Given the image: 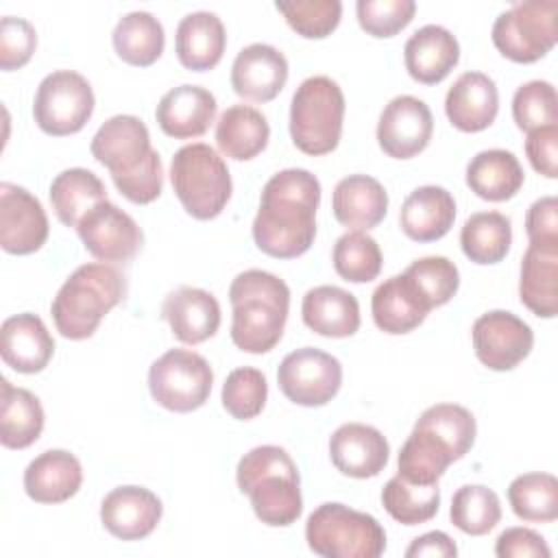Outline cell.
Listing matches in <instances>:
<instances>
[{
  "instance_id": "6da1fadb",
  "label": "cell",
  "mask_w": 558,
  "mask_h": 558,
  "mask_svg": "<svg viewBox=\"0 0 558 558\" xmlns=\"http://www.w3.org/2000/svg\"><path fill=\"white\" fill-rule=\"evenodd\" d=\"M320 181L303 168L272 174L253 220L255 246L277 259H294L310 251L316 238Z\"/></svg>"
},
{
  "instance_id": "7a4b0ae2",
  "label": "cell",
  "mask_w": 558,
  "mask_h": 558,
  "mask_svg": "<svg viewBox=\"0 0 558 558\" xmlns=\"http://www.w3.org/2000/svg\"><path fill=\"white\" fill-rule=\"evenodd\" d=\"M92 157L102 163L118 192L135 205L153 203L163 190L159 153L150 146V133L137 116L109 118L92 137Z\"/></svg>"
},
{
  "instance_id": "3957f363",
  "label": "cell",
  "mask_w": 558,
  "mask_h": 558,
  "mask_svg": "<svg viewBox=\"0 0 558 558\" xmlns=\"http://www.w3.org/2000/svg\"><path fill=\"white\" fill-rule=\"evenodd\" d=\"M233 307L231 340L244 353H268L283 336L290 310V288L272 272L251 268L229 286Z\"/></svg>"
},
{
  "instance_id": "277c9868",
  "label": "cell",
  "mask_w": 558,
  "mask_h": 558,
  "mask_svg": "<svg viewBox=\"0 0 558 558\" xmlns=\"http://www.w3.org/2000/svg\"><path fill=\"white\" fill-rule=\"evenodd\" d=\"M240 493L248 495L255 517L270 527L292 525L303 512L299 469L279 445H259L235 469Z\"/></svg>"
},
{
  "instance_id": "5b68a950",
  "label": "cell",
  "mask_w": 558,
  "mask_h": 558,
  "mask_svg": "<svg viewBox=\"0 0 558 558\" xmlns=\"http://www.w3.org/2000/svg\"><path fill=\"white\" fill-rule=\"evenodd\" d=\"M122 272L105 262L78 266L52 299L50 314L57 331L70 340L94 336L100 320L124 299Z\"/></svg>"
},
{
  "instance_id": "8992f818",
  "label": "cell",
  "mask_w": 558,
  "mask_h": 558,
  "mask_svg": "<svg viewBox=\"0 0 558 558\" xmlns=\"http://www.w3.org/2000/svg\"><path fill=\"white\" fill-rule=\"evenodd\" d=\"M170 183L183 209L196 220L220 216L233 190L225 159L203 142L187 144L174 153Z\"/></svg>"
},
{
  "instance_id": "52a82bcc",
  "label": "cell",
  "mask_w": 558,
  "mask_h": 558,
  "mask_svg": "<svg viewBox=\"0 0 558 558\" xmlns=\"http://www.w3.org/2000/svg\"><path fill=\"white\" fill-rule=\"evenodd\" d=\"M305 541L323 558H379L386 551L381 523L338 501L320 504L307 517Z\"/></svg>"
},
{
  "instance_id": "ba28073f",
  "label": "cell",
  "mask_w": 558,
  "mask_h": 558,
  "mask_svg": "<svg viewBox=\"0 0 558 558\" xmlns=\"http://www.w3.org/2000/svg\"><path fill=\"white\" fill-rule=\"evenodd\" d=\"M344 94L340 85L323 74L305 78L290 102V137L305 155L336 150L342 135Z\"/></svg>"
},
{
  "instance_id": "9c48e42d",
  "label": "cell",
  "mask_w": 558,
  "mask_h": 558,
  "mask_svg": "<svg viewBox=\"0 0 558 558\" xmlns=\"http://www.w3.org/2000/svg\"><path fill=\"white\" fill-rule=\"evenodd\" d=\"M556 0L517 2L499 13L493 24L495 48L514 63H534L543 59L558 41Z\"/></svg>"
},
{
  "instance_id": "30bf717a",
  "label": "cell",
  "mask_w": 558,
  "mask_h": 558,
  "mask_svg": "<svg viewBox=\"0 0 558 558\" xmlns=\"http://www.w3.org/2000/svg\"><path fill=\"white\" fill-rule=\"evenodd\" d=\"M214 371L209 362L190 349H170L148 371V390L155 403L170 412H194L211 395Z\"/></svg>"
},
{
  "instance_id": "8fae6325",
  "label": "cell",
  "mask_w": 558,
  "mask_h": 558,
  "mask_svg": "<svg viewBox=\"0 0 558 558\" xmlns=\"http://www.w3.org/2000/svg\"><path fill=\"white\" fill-rule=\"evenodd\" d=\"M94 113V92L85 76L72 70L50 72L37 87L33 118L54 137L78 133Z\"/></svg>"
},
{
  "instance_id": "7c38bea8",
  "label": "cell",
  "mask_w": 558,
  "mask_h": 558,
  "mask_svg": "<svg viewBox=\"0 0 558 558\" xmlns=\"http://www.w3.org/2000/svg\"><path fill=\"white\" fill-rule=\"evenodd\" d=\"M277 384L288 401L305 408H318L338 395L342 386V366L331 353L303 347L281 360L277 368Z\"/></svg>"
},
{
  "instance_id": "4fadbf2b",
  "label": "cell",
  "mask_w": 558,
  "mask_h": 558,
  "mask_svg": "<svg viewBox=\"0 0 558 558\" xmlns=\"http://www.w3.org/2000/svg\"><path fill=\"white\" fill-rule=\"evenodd\" d=\"M477 360L490 371H512L534 347L530 325L512 312L493 310L482 314L471 329Z\"/></svg>"
},
{
  "instance_id": "5bb4252c",
  "label": "cell",
  "mask_w": 558,
  "mask_h": 558,
  "mask_svg": "<svg viewBox=\"0 0 558 558\" xmlns=\"http://www.w3.org/2000/svg\"><path fill=\"white\" fill-rule=\"evenodd\" d=\"M76 233L85 251L98 262H129L144 242L137 222L111 201L92 207L76 225Z\"/></svg>"
},
{
  "instance_id": "9a60e30c",
  "label": "cell",
  "mask_w": 558,
  "mask_h": 558,
  "mask_svg": "<svg viewBox=\"0 0 558 558\" xmlns=\"http://www.w3.org/2000/svg\"><path fill=\"white\" fill-rule=\"evenodd\" d=\"M434 133L429 107L410 94L395 96L377 122V144L392 159H412L423 153Z\"/></svg>"
},
{
  "instance_id": "2e32d148",
  "label": "cell",
  "mask_w": 558,
  "mask_h": 558,
  "mask_svg": "<svg viewBox=\"0 0 558 558\" xmlns=\"http://www.w3.org/2000/svg\"><path fill=\"white\" fill-rule=\"evenodd\" d=\"M48 216L26 187L0 183V246L11 255H31L48 240Z\"/></svg>"
},
{
  "instance_id": "e0dca14e",
  "label": "cell",
  "mask_w": 558,
  "mask_h": 558,
  "mask_svg": "<svg viewBox=\"0 0 558 558\" xmlns=\"http://www.w3.org/2000/svg\"><path fill=\"white\" fill-rule=\"evenodd\" d=\"M329 456L342 475L366 480L386 469L390 445L373 425L344 423L329 438Z\"/></svg>"
},
{
  "instance_id": "ac0fdd59",
  "label": "cell",
  "mask_w": 558,
  "mask_h": 558,
  "mask_svg": "<svg viewBox=\"0 0 558 558\" xmlns=\"http://www.w3.org/2000/svg\"><path fill=\"white\" fill-rule=\"evenodd\" d=\"M161 514L159 497L144 486H118L100 504L105 530L120 541L146 538L161 521Z\"/></svg>"
},
{
  "instance_id": "d6986e66",
  "label": "cell",
  "mask_w": 558,
  "mask_h": 558,
  "mask_svg": "<svg viewBox=\"0 0 558 558\" xmlns=\"http://www.w3.org/2000/svg\"><path fill=\"white\" fill-rule=\"evenodd\" d=\"M288 81V61L283 52L268 44L242 48L231 65V87L240 98L268 102L279 96Z\"/></svg>"
},
{
  "instance_id": "ffe728a7",
  "label": "cell",
  "mask_w": 558,
  "mask_h": 558,
  "mask_svg": "<svg viewBox=\"0 0 558 558\" xmlns=\"http://www.w3.org/2000/svg\"><path fill=\"white\" fill-rule=\"evenodd\" d=\"M497 111V85L484 72L460 74L445 96V113L462 133H480L488 129L495 122Z\"/></svg>"
},
{
  "instance_id": "44dd1931",
  "label": "cell",
  "mask_w": 558,
  "mask_h": 558,
  "mask_svg": "<svg viewBox=\"0 0 558 558\" xmlns=\"http://www.w3.org/2000/svg\"><path fill=\"white\" fill-rule=\"evenodd\" d=\"M54 340L37 314L9 316L0 327V355L17 373L33 375L48 366Z\"/></svg>"
},
{
  "instance_id": "7402d4cb",
  "label": "cell",
  "mask_w": 558,
  "mask_h": 558,
  "mask_svg": "<svg viewBox=\"0 0 558 558\" xmlns=\"http://www.w3.org/2000/svg\"><path fill=\"white\" fill-rule=\"evenodd\" d=\"M161 316L170 325L174 338L185 344L209 340L218 331L222 318L216 296L192 286L172 290L161 305Z\"/></svg>"
},
{
  "instance_id": "603a6c76",
  "label": "cell",
  "mask_w": 558,
  "mask_h": 558,
  "mask_svg": "<svg viewBox=\"0 0 558 558\" xmlns=\"http://www.w3.org/2000/svg\"><path fill=\"white\" fill-rule=\"evenodd\" d=\"M216 98L201 85H179L166 92L155 109L159 129L174 140L201 137L216 118Z\"/></svg>"
},
{
  "instance_id": "cb8c5ba5",
  "label": "cell",
  "mask_w": 558,
  "mask_h": 558,
  "mask_svg": "<svg viewBox=\"0 0 558 558\" xmlns=\"http://www.w3.org/2000/svg\"><path fill=\"white\" fill-rule=\"evenodd\" d=\"M460 61V44L438 24H427L410 35L403 46V63L408 74L423 83L436 85L449 76Z\"/></svg>"
},
{
  "instance_id": "d4e9b609",
  "label": "cell",
  "mask_w": 558,
  "mask_h": 558,
  "mask_svg": "<svg viewBox=\"0 0 558 558\" xmlns=\"http://www.w3.org/2000/svg\"><path fill=\"white\" fill-rule=\"evenodd\" d=\"M371 312L375 325L390 336L410 333L416 329L432 307L414 288V283L401 272L381 281L371 296Z\"/></svg>"
},
{
  "instance_id": "484cf974",
  "label": "cell",
  "mask_w": 558,
  "mask_h": 558,
  "mask_svg": "<svg viewBox=\"0 0 558 558\" xmlns=\"http://www.w3.org/2000/svg\"><path fill=\"white\" fill-rule=\"evenodd\" d=\"M83 469L74 453L48 449L28 462L24 471V490L37 504H61L78 493Z\"/></svg>"
},
{
  "instance_id": "4316f807",
  "label": "cell",
  "mask_w": 558,
  "mask_h": 558,
  "mask_svg": "<svg viewBox=\"0 0 558 558\" xmlns=\"http://www.w3.org/2000/svg\"><path fill=\"white\" fill-rule=\"evenodd\" d=\"M456 220V201L440 185H421L408 194L399 211L401 231L414 242H436Z\"/></svg>"
},
{
  "instance_id": "83f0119b",
  "label": "cell",
  "mask_w": 558,
  "mask_h": 558,
  "mask_svg": "<svg viewBox=\"0 0 558 558\" xmlns=\"http://www.w3.org/2000/svg\"><path fill=\"white\" fill-rule=\"evenodd\" d=\"M331 209L342 227L368 231L384 220L388 211V192L368 174H349L336 183Z\"/></svg>"
},
{
  "instance_id": "f1b7e54d",
  "label": "cell",
  "mask_w": 558,
  "mask_h": 558,
  "mask_svg": "<svg viewBox=\"0 0 558 558\" xmlns=\"http://www.w3.org/2000/svg\"><path fill=\"white\" fill-rule=\"evenodd\" d=\"M227 33L220 17L211 11L187 13L174 35L177 59L185 70L207 72L216 68L225 54Z\"/></svg>"
},
{
  "instance_id": "f546056e",
  "label": "cell",
  "mask_w": 558,
  "mask_h": 558,
  "mask_svg": "<svg viewBox=\"0 0 558 558\" xmlns=\"http://www.w3.org/2000/svg\"><path fill=\"white\" fill-rule=\"evenodd\" d=\"M303 323L325 338H349L360 329L357 299L338 286H316L301 303Z\"/></svg>"
},
{
  "instance_id": "4dcf8cb0",
  "label": "cell",
  "mask_w": 558,
  "mask_h": 558,
  "mask_svg": "<svg viewBox=\"0 0 558 558\" xmlns=\"http://www.w3.org/2000/svg\"><path fill=\"white\" fill-rule=\"evenodd\" d=\"M521 303L541 318L558 314V244H530L521 259Z\"/></svg>"
},
{
  "instance_id": "1f68e13d",
  "label": "cell",
  "mask_w": 558,
  "mask_h": 558,
  "mask_svg": "<svg viewBox=\"0 0 558 558\" xmlns=\"http://www.w3.org/2000/svg\"><path fill=\"white\" fill-rule=\"evenodd\" d=\"M270 137L266 116L251 105H233L225 109L216 124V144L220 153L235 161L257 157Z\"/></svg>"
},
{
  "instance_id": "d6a6232c",
  "label": "cell",
  "mask_w": 558,
  "mask_h": 558,
  "mask_svg": "<svg viewBox=\"0 0 558 558\" xmlns=\"http://www.w3.org/2000/svg\"><path fill=\"white\" fill-rule=\"evenodd\" d=\"M523 177L514 153L504 148L482 150L466 166V185L475 196L490 203L512 198L521 190Z\"/></svg>"
},
{
  "instance_id": "836d02e7",
  "label": "cell",
  "mask_w": 558,
  "mask_h": 558,
  "mask_svg": "<svg viewBox=\"0 0 558 558\" xmlns=\"http://www.w3.org/2000/svg\"><path fill=\"white\" fill-rule=\"evenodd\" d=\"M44 429V408L39 399L15 388L7 377L0 379V442L7 449L31 447Z\"/></svg>"
},
{
  "instance_id": "e575fe53",
  "label": "cell",
  "mask_w": 558,
  "mask_h": 558,
  "mask_svg": "<svg viewBox=\"0 0 558 558\" xmlns=\"http://www.w3.org/2000/svg\"><path fill=\"white\" fill-rule=\"evenodd\" d=\"M109 201L105 183L87 168H68L50 183V203L61 225L74 227L98 203Z\"/></svg>"
},
{
  "instance_id": "d590c367",
  "label": "cell",
  "mask_w": 558,
  "mask_h": 558,
  "mask_svg": "<svg viewBox=\"0 0 558 558\" xmlns=\"http://www.w3.org/2000/svg\"><path fill=\"white\" fill-rule=\"evenodd\" d=\"M111 39L118 57L135 68L153 65L166 46L163 26L148 11H131L122 15L113 28Z\"/></svg>"
},
{
  "instance_id": "8d00e7d4",
  "label": "cell",
  "mask_w": 558,
  "mask_h": 558,
  "mask_svg": "<svg viewBox=\"0 0 558 558\" xmlns=\"http://www.w3.org/2000/svg\"><path fill=\"white\" fill-rule=\"evenodd\" d=\"M512 244L510 218L499 211H477L466 218L460 231L462 253L482 266L501 262Z\"/></svg>"
},
{
  "instance_id": "74e56055",
  "label": "cell",
  "mask_w": 558,
  "mask_h": 558,
  "mask_svg": "<svg viewBox=\"0 0 558 558\" xmlns=\"http://www.w3.org/2000/svg\"><path fill=\"white\" fill-rule=\"evenodd\" d=\"M451 462L449 449L436 436L414 427L399 451L397 475L414 484H438Z\"/></svg>"
},
{
  "instance_id": "f35d334b",
  "label": "cell",
  "mask_w": 558,
  "mask_h": 558,
  "mask_svg": "<svg viewBox=\"0 0 558 558\" xmlns=\"http://www.w3.org/2000/svg\"><path fill=\"white\" fill-rule=\"evenodd\" d=\"M512 512L527 523H549L558 517V480L551 473H523L508 486Z\"/></svg>"
},
{
  "instance_id": "ab89813d",
  "label": "cell",
  "mask_w": 558,
  "mask_h": 558,
  "mask_svg": "<svg viewBox=\"0 0 558 558\" xmlns=\"http://www.w3.org/2000/svg\"><path fill=\"white\" fill-rule=\"evenodd\" d=\"M381 504L395 521L403 525H418L436 517L440 488L438 484H414L395 475L381 490Z\"/></svg>"
},
{
  "instance_id": "60d3db41",
  "label": "cell",
  "mask_w": 558,
  "mask_h": 558,
  "mask_svg": "<svg viewBox=\"0 0 558 558\" xmlns=\"http://www.w3.org/2000/svg\"><path fill=\"white\" fill-rule=\"evenodd\" d=\"M414 427L425 429L432 436H436L449 449L453 462L469 453V449L475 442V434H477L473 414L464 405H458V403H436V405L427 408L418 416Z\"/></svg>"
},
{
  "instance_id": "b9f144b4",
  "label": "cell",
  "mask_w": 558,
  "mask_h": 558,
  "mask_svg": "<svg viewBox=\"0 0 558 558\" xmlns=\"http://www.w3.org/2000/svg\"><path fill=\"white\" fill-rule=\"evenodd\" d=\"M449 519L464 534H488L501 521L499 497L493 488L482 484L460 486L451 497Z\"/></svg>"
},
{
  "instance_id": "7bdbcfd3",
  "label": "cell",
  "mask_w": 558,
  "mask_h": 558,
  "mask_svg": "<svg viewBox=\"0 0 558 558\" xmlns=\"http://www.w3.org/2000/svg\"><path fill=\"white\" fill-rule=\"evenodd\" d=\"M333 270L351 283H368L381 272V248L364 231H349L340 235L331 253Z\"/></svg>"
},
{
  "instance_id": "ee69618b",
  "label": "cell",
  "mask_w": 558,
  "mask_h": 558,
  "mask_svg": "<svg viewBox=\"0 0 558 558\" xmlns=\"http://www.w3.org/2000/svg\"><path fill=\"white\" fill-rule=\"evenodd\" d=\"M403 275L414 283V288L421 292L432 310L449 303L460 288L458 266L442 255H427L414 259L403 270Z\"/></svg>"
},
{
  "instance_id": "f6af8a7d",
  "label": "cell",
  "mask_w": 558,
  "mask_h": 558,
  "mask_svg": "<svg viewBox=\"0 0 558 558\" xmlns=\"http://www.w3.org/2000/svg\"><path fill=\"white\" fill-rule=\"evenodd\" d=\"M275 9L305 39H325L338 28L342 17L340 0H281L275 2Z\"/></svg>"
},
{
  "instance_id": "bcb514c9",
  "label": "cell",
  "mask_w": 558,
  "mask_h": 558,
  "mask_svg": "<svg viewBox=\"0 0 558 558\" xmlns=\"http://www.w3.org/2000/svg\"><path fill=\"white\" fill-rule=\"evenodd\" d=\"M268 399V384L259 368L240 366L222 384V408L240 421L255 418Z\"/></svg>"
},
{
  "instance_id": "7dc6e473",
  "label": "cell",
  "mask_w": 558,
  "mask_h": 558,
  "mask_svg": "<svg viewBox=\"0 0 558 558\" xmlns=\"http://www.w3.org/2000/svg\"><path fill=\"white\" fill-rule=\"evenodd\" d=\"M514 124L530 133L541 126L558 124V96L549 81H527L512 96Z\"/></svg>"
},
{
  "instance_id": "c3c4849f",
  "label": "cell",
  "mask_w": 558,
  "mask_h": 558,
  "mask_svg": "<svg viewBox=\"0 0 558 558\" xmlns=\"http://www.w3.org/2000/svg\"><path fill=\"white\" fill-rule=\"evenodd\" d=\"M357 22L362 31H366L371 37H395L399 31H403L414 13L416 2L414 0H357L355 4Z\"/></svg>"
},
{
  "instance_id": "681fc988",
  "label": "cell",
  "mask_w": 558,
  "mask_h": 558,
  "mask_svg": "<svg viewBox=\"0 0 558 558\" xmlns=\"http://www.w3.org/2000/svg\"><path fill=\"white\" fill-rule=\"evenodd\" d=\"M37 48V33L24 17L4 15L0 20V68L4 72L26 65Z\"/></svg>"
},
{
  "instance_id": "f907efd6",
  "label": "cell",
  "mask_w": 558,
  "mask_h": 558,
  "mask_svg": "<svg viewBox=\"0 0 558 558\" xmlns=\"http://www.w3.org/2000/svg\"><path fill=\"white\" fill-rule=\"evenodd\" d=\"M525 155L530 166L538 174L547 179H556L558 177V124L530 131L525 140Z\"/></svg>"
},
{
  "instance_id": "816d5d0a",
  "label": "cell",
  "mask_w": 558,
  "mask_h": 558,
  "mask_svg": "<svg viewBox=\"0 0 558 558\" xmlns=\"http://www.w3.org/2000/svg\"><path fill=\"white\" fill-rule=\"evenodd\" d=\"M499 558H549L551 549L545 538L530 527H506L495 543Z\"/></svg>"
},
{
  "instance_id": "f5cc1de1",
  "label": "cell",
  "mask_w": 558,
  "mask_h": 558,
  "mask_svg": "<svg viewBox=\"0 0 558 558\" xmlns=\"http://www.w3.org/2000/svg\"><path fill=\"white\" fill-rule=\"evenodd\" d=\"M525 233L530 244H558V201L543 196L525 214Z\"/></svg>"
},
{
  "instance_id": "db71d44e",
  "label": "cell",
  "mask_w": 558,
  "mask_h": 558,
  "mask_svg": "<svg viewBox=\"0 0 558 558\" xmlns=\"http://www.w3.org/2000/svg\"><path fill=\"white\" fill-rule=\"evenodd\" d=\"M408 558H421V556H429V558H453L458 556V547L456 543L449 538V534L434 530L427 532L423 536H416L410 547L405 549Z\"/></svg>"
}]
</instances>
